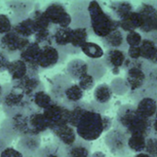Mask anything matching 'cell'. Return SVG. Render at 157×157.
<instances>
[{"label": "cell", "instance_id": "4316f807", "mask_svg": "<svg viewBox=\"0 0 157 157\" xmlns=\"http://www.w3.org/2000/svg\"><path fill=\"white\" fill-rule=\"evenodd\" d=\"M112 97V91L110 87L106 84L98 85L94 92V101L100 105L106 104Z\"/></svg>", "mask_w": 157, "mask_h": 157}, {"label": "cell", "instance_id": "cb8c5ba5", "mask_svg": "<svg viewBox=\"0 0 157 157\" xmlns=\"http://www.w3.org/2000/svg\"><path fill=\"white\" fill-rule=\"evenodd\" d=\"M54 102L55 100L52 98L50 94L47 93L45 90H42L35 93L32 97V103L33 106L39 111H43L50 105H52Z\"/></svg>", "mask_w": 157, "mask_h": 157}, {"label": "cell", "instance_id": "9a60e30c", "mask_svg": "<svg viewBox=\"0 0 157 157\" xmlns=\"http://www.w3.org/2000/svg\"><path fill=\"white\" fill-rule=\"evenodd\" d=\"M64 157H93L91 143L78 139L70 146L63 148Z\"/></svg>", "mask_w": 157, "mask_h": 157}, {"label": "cell", "instance_id": "d6a6232c", "mask_svg": "<svg viewBox=\"0 0 157 157\" xmlns=\"http://www.w3.org/2000/svg\"><path fill=\"white\" fill-rule=\"evenodd\" d=\"M9 146V144L7 143V141L0 136V154H1V152H2V151L6 148V147H8Z\"/></svg>", "mask_w": 157, "mask_h": 157}, {"label": "cell", "instance_id": "836d02e7", "mask_svg": "<svg viewBox=\"0 0 157 157\" xmlns=\"http://www.w3.org/2000/svg\"><path fill=\"white\" fill-rule=\"evenodd\" d=\"M3 94H4V85L0 84V106H1V104H2Z\"/></svg>", "mask_w": 157, "mask_h": 157}, {"label": "cell", "instance_id": "f1b7e54d", "mask_svg": "<svg viewBox=\"0 0 157 157\" xmlns=\"http://www.w3.org/2000/svg\"><path fill=\"white\" fill-rule=\"evenodd\" d=\"M13 22L11 17L7 14H0V38L12 31Z\"/></svg>", "mask_w": 157, "mask_h": 157}, {"label": "cell", "instance_id": "4fadbf2b", "mask_svg": "<svg viewBox=\"0 0 157 157\" xmlns=\"http://www.w3.org/2000/svg\"><path fill=\"white\" fill-rule=\"evenodd\" d=\"M71 82V80L63 74H57L50 80V95L52 98L60 104L63 103V94L66 87Z\"/></svg>", "mask_w": 157, "mask_h": 157}, {"label": "cell", "instance_id": "d6986e66", "mask_svg": "<svg viewBox=\"0 0 157 157\" xmlns=\"http://www.w3.org/2000/svg\"><path fill=\"white\" fill-rule=\"evenodd\" d=\"M6 5L12 11L13 17L11 20L12 22H15L27 17L33 10L35 4L33 2L26 1H9L6 2Z\"/></svg>", "mask_w": 157, "mask_h": 157}, {"label": "cell", "instance_id": "4dcf8cb0", "mask_svg": "<svg viewBox=\"0 0 157 157\" xmlns=\"http://www.w3.org/2000/svg\"><path fill=\"white\" fill-rule=\"evenodd\" d=\"M0 157H24V155L18 149L8 146L2 151Z\"/></svg>", "mask_w": 157, "mask_h": 157}, {"label": "cell", "instance_id": "f546056e", "mask_svg": "<svg viewBox=\"0 0 157 157\" xmlns=\"http://www.w3.org/2000/svg\"><path fill=\"white\" fill-rule=\"evenodd\" d=\"M77 84L80 86V88L83 91V92H86V91H90L92 90L94 87V84H95V78L93 75L91 74H88L86 75L85 77H83L82 80H80Z\"/></svg>", "mask_w": 157, "mask_h": 157}, {"label": "cell", "instance_id": "44dd1931", "mask_svg": "<svg viewBox=\"0 0 157 157\" xmlns=\"http://www.w3.org/2000/svg\"><path fill=\"white\" fill-rule=\"evenodd\" d=\"M12 31L20 36L27 39H31L32 37H33L35 34V27L33 19L30 17V14L27 17L13 22Z\"/></svg>", "mask_w": 157, "mask_h": 157}, {"label": "cell", "instance_id": "5b68a950", "mask_svg": "<svg viewBox=\"0 0 157 157\" xmlns=\"http://www.w3.org/2000/svg\"><path fill=\"white\" fill-rule=\"evenodd\" d=\"M32 41V39L21 37L11 31L0 38V50L5 52L10 58H18L22 50Z\"/></svg>", "mask_w": 157, "mask_h": 157}, {"label": "cell", "instance_id": "ffe728a7", "mask_svg": "<svg viewBox=\"0 0 157 157\" xmlns=\"http://www.w3.org/2000/svg\"><path fill=\"white\" fill-rule=\"evenodd\" d=\"M7 71L10 76L12 82H16L22 80L24 77H26L30 73L27 65L19 57L14 58L10 61Z\"/></svg>", "mask_w": 157, "mask_h": 157}, {"label": "cell", "instance_id": "7a4b0ae2", "mask_svg": "<svg viewBox=\"0 0 157 157\" xmlns=\"http://www.w3.org/2000/svg\"><path fill=\"white\" fill-rule=\"evenodd\" d=\"M1 106L7 116V118L17 114L27 113L36 109L33 106L32 100L12 82L10 84L4 85V94Z\"/></svg>", "mask_w": 157, "mask_h": 157}, {"label": "cell", "instance_id": "5bb4252c", "mask_svg": "<svg viewBox=\"0 0 157 157\" xmlns=\"http://www.w3.org/2000/svg\"><path fill=\"white\" fill-rule=\"evenodd\" d=\"M89 34H90L89 28H86V27L72 28L71 41H70L68 49L67 51V55L80 54V52H81L80 49H81L82 45L87 42Z\"/></svg>", "mask_w": 157, "mask_h": 157}, {"label": "cell", "instance_id": "83f0119b", "mask_svg": "<svg viewBox=\"0 0 157 157\" xmlns=\"http://www.w3.org/2000/svg\"><path fill=\"white\" fill-rule=\"evenodd\" d=\"M123 40L122 33L120 31L116 30L112 32L109 35H107L105 38H102V42L105 46H111V47H117L121 44Z\"/></svg>", "mask_w": 157, "mask_h": 157}, {"label": "cell", "instance_id": "277c9868", "mask_svg": "<svg viewBox=\"0 0 157 157\" xmlns=\"http://www.w3.org/2000/svg\"><path fill=\"white\" fill-rule=\"evenodd\" d=\"M44 16L53 27L67 28L72 25V18L67 7L61 2L49 3L43 10Z\"/></svg>", "mask_w": 157, "mask_h": 157}, {"label": "cell", "instance_id": "9c48e42d", "mask_svg": "<svg viewBox=\"0 0 157 157\" xmlns=\"http://www.w3.org/2000/svg\"><path fill=\"white\" fill-rule=\"evenodd\" d=\"M50 131L55 137V142H56L63 148L72 145L78 140L75 128L68 124L59 125L51 129Z\"/></svg>", "mask_w": 157, "mask_h": 157}, {"label": "cell", "instance_id": "603a6c76", "mask_svg": "<svg viewBox=\"0 0 157 157\" xmlns=\"http://www.w3.org/2000/svg\"><path fill=\"white\" fill-rule=\"evenodd\" d=\"M125 56L124 54L117 50V49H110L108 50L104 58V62L113 69L114 72H116V69H117L124 62Z\"/></svg>", "mask_w": 157, "mask_h": 157}, {"label": "cell", "instance_id": "1f68e13d", "mask_svg": "<svg viewBox=\"0 0 157 157\" xmlns=\"http://www.w3.org/2000/svg\"><path fill=\"white\" fill-rule=\"evenodd\" d=\"M10 61L11 58L5 52L0 50V73L7 71Z\"/></svg>", "mask_w": 157, "mask_h": 157}, {"label": "cell", "instance_id": "7c38bea8", "mask_svg": "<svg viewBox=\"0 0 157 157\" xmlns=\"http://www.w3.org/2000/svg\"><path fill=\"white\" fill-rule=\"evenodd\" d=\"M72 34V28H60L54 27L53 34H52V43L53 45L56 46L62 53L67 55V51L70 44Z\"/></svg>", "mask_w": 157, "mask_h": 157}, {"label": "cell", "instance_id": "8992f818", "mask_svg": "<svg viewBox=\"0 0 157 157\" xmlns=\"http://www.w3.org/2000/svg\"><path fill=\"white\" fill-rule=\"evenodd\" d=\"M42 113L47 123L49 131L59 125L68 124V120H69L68 105L55 101L52 105H50L48 107L44 109Z\"/></svg>", "mask_w": 157, "mask_h": 157}, {"label": "cell", "instance_id": "ba28073f", "mask_svg": "<svg viewBox=\"0 0 157 157\" xmlns=\"http://www.w3.org/2000/svg\"><path fill=\"white\" fill-rule=\"evenodd\" d=\"M12 83L31 100L35 93L42 90H45L44 85L43 84L39 77V74H35L33 72H30L22 80Z\"/></svg>", "mask_w": 157, "mask_h": 157}, {"label": "cell", "instance_id": "ac0fdd59", "mask_svg": "<svg viewBox=\"0 0 157 157\" xmlns=\"http://www.w3.org/2000/svg\"><path fill=\"white\" fill-rule=\"evenodd\" d=\"M41 148V137L39 136H28L20 138L17 148L23 155L35 157L36 152Z\"/></svg>", "mask_w": 157, "mask_h": 157}, {"label": "cell", "instance_id": "6da1fadb", "mask_svg": "<svg viewBox=\"0 0 157 157\" xmlns=\"http://www.w3.org/2000/svg\"><path fill=\"white\" fill-rule=\"evenodd\" d=\"M68 106V124L75 128L78 139L90 142L100 138L109 128L110 118L101 115L92 105L82 101Z\"/></svg>", "mask_w": 157, "mask_h": 157}, {"label": "cell", "instance_id": "52a82bcc", "mask_svg": "<svg viewBox=\"0 0 157 157\" xmlns=\"http://www.w3.org/2000/svg\"><path fill=\"white\" fill-rule=\"evenodd\" d=\"M66 54L62 53L54 45L41 46L37 57V67L41 72L46 69H51L56 65L62 63L66 59Z\"/></svg>", "mask_w": 157, "mask_h": 157}, {"label": "cell", "instance_id": "8fae6325", "mask_svg": "<svg viewBox=\"0 0 157 157\" xmlns=\"http://www.w3.org/2000/svg\"><path fill=\"white\" fill-rule=\"evenodd\" d=\"M67 76L72 81L78 82L83 77L90 74L89 64L81 58H75L70 60L67 65Z\"/></svg>", "mask_w": 157, "mask_h": 157}, {"label": "cell", "instance_id": "e0dca14e", "mask_svg": "<svg viewBox=\"0 0 157 157\" xmlns=\"http://www.w3.org/2000/svg\"><path fill=\"white\" fill-rule=\"evenodd\" d=\"M105 143L113 154L122 156L126 153V143L120 131L113 130L109 132L105 136Z\"/></svg>", "mask_w": 157, "mask_h": 157}, {"label": "cell", "instance_id": "d4e9b609", "mask_svg": "<svg viewBox=\"0 0 157 157\" xmlns=\"http://www.w3.org/2000/svg\"><path fill=\"white\" fill-rule=\"evenodd\" d=\"M35 157H64L63 147L56 142H52L41 146Z\"/></svg>", "mask_w": 157, "mask_h": 157}, {"label": "cell", "instance_id": "2e32d148", "mask_svg": "<svg viewBox=\"0 0 157 157\" xmlns=\"http://www.w3.org/2000/svg\"><path fill=\"white\" fill-rule=\"evenodd\" d=\"M88 2H76L71 5V18L72 22L76 23L75 27H86L89 28V16L87 12Z\"/></svg>", "mask_w": 157, "mask_h": 157}, {"label": "cell", "instance_id": "30bf717a", "mask_svg": "<svg viewBox=\"0 0 157 157\" xmlns=\"http://www.w3.org/2000/svg\"><path fill=\"white\" fill-rule=\"evenodd\" d=\"M41 49V45L32 41L20 54L19 58L21 59L28 67L30 72L39 74L41 71L37 67V57Z\"/></svg>", "mask_w": 157, "mask_h": 157}, {"label": "cell", "instance_id": "7402d4cb", "mask_svg": "<svg viewBox=\"0 0 157 157\" xmlns=\"http://www.w3.org/2000/svg\"><path fill=\"white\" fill-rule=\"evenodd\" d=\"M84 92L77 84V82H70L65 89L63 94V105H71L82 101Z\"/></svg>", "mask_w": 157, "mask_h": 157}, {"label": "cell", "instance_id": "484cf974", "mask_svg": "<svg viewBox=\"0 0 157 157\" xmlns=\"http://www.w3.org/2000/svg\"><path fill=\"white\" fill-rule=\"evenodd\" d=\"M80 50L82 53H83L87 57L91 59H99L105 55L103 48L99 44L88 41L82 45Z\"/></svg>", "mask_w": 157, "mask_h": 157}, {"label": "cell", "instance_id": "3957f363", "mask_svg": "<svg viewBox=\"0 0 157 157\" xmlns=\"http://www.w3.org/2000/svg\"><path fill=\"white\" fill-rule=\"evenodd\" d=\"M87 12L89 16V30L94 35L102 39L117 30V23L103 10L99 2H88Z\"/></svg>", "mask_w": 157, "mask_h": 157}]
</instances>
